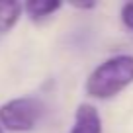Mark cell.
Instances as JSON below:
<instances>
[{"label": "cell", "mask_w": 133, "mask_h": 133, "mask_svg": "<svg viewBox=\"0 0 133 133\" xmlns=\"http://www.w3.org/2000/svg\"><path fill=\"white\" fill-rule=\"evenodd\" d=\"M69 133H102V117L96 106L80 104L75 112V123Z\"/></svg>", "instance_id": "3957f363"}, {"label": "cell", "mask_w": 133, "mask_h": 133, "mask_svg": "<svg viewBox=\"0 0 133 133\" xmlns=\"http://www.w3.org/2000/svg\"><path fill=\"white\" fill-rule=\"evenodd\" d=\"M45 116L43 100L35 96L12 98L0 106V125L10 133H29Z\"/></svg>", "instance_id": "7a4b0ae2"}, {"label": "cell", "mask_w": 133, "mask_h": 133, "mask_svg": "<svg viewBox=\"0 0 133 133\" xmlns=\"http://www.w3.org/2000/svg\"><path fill=\"white\" fill-rule=\"evenodd\" d=\"M121 24H123V28L127 29L129 33H133V2H127V4L121 6Z\"/></svg>", "instance_id": "8992f818"}, {"label": "cell", "mask_w": 133, "mask_h": 133, "mask_svg": "<svg viewBox=\"0 0 133 133\" xmlns=\"http://www.w3.org/2000/svg\"><path fill=\"white\" fill-rule=\"evenodd\" d=\"M0 133H4V127H2V125H0Z\"/></svg>", "instance_id": "ba28073f"}, {"label": "cell", "mask_w": 133, "mask_h": 133, "mask_svg": "<svg viewBox=\"0 0 133 133\" xmlns=\"http://www.w3.org/2000/svg\"><path fill=\"white\" fill-rule=\"evenodd\" d=\"M133 84V55L119 53L102 61L88 75L84 94L92 100H112Z\"/></svg>", "instance_id": "6da1fadb"}, {"label": "cell", "mask_w": 133, "mask_h": 133, "mask_svg": "<svg viewBox=\"0 0 133 133\" xmlns=\"http://www.w3.org/2000/svg\"><path fill=\"white\" fill-rule=\"evenodd\" d=\"M24 14V4L22 2H12V0H2L0 2V35L8 33L16 28Z\"/></svg>", "instance_id": "5b68a950"}, {"label": "cell", "mask_w": 133, "mask_h": 133, "mask_svg": "<svg viewBox=\"0 0 133 133\" xmlns=\"http://www.w3.org/2000/svg\"><path fill=\"white\" fill-rule=\"evenodd\" d=\"M61 8H63L61 0H29V2H24V14L31 22L49 20Z\"/></svg>", "instance_id": "277c9868"}, {"label": "cell", "mask_w": 133, "mask_h": 133, "mask_svg": "<svg viewBox=\"0 0 133 133\" xmlns=\"http://www.w3.org/2000/svg\"><path fill=\"white\" fill-rule=\"evenodd\" d=\"M71 6L76 10H94L96 2H71Z\"/></svg>", "instance_id": "52a82bcc"}]
</instances>
